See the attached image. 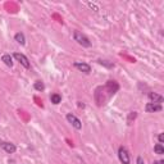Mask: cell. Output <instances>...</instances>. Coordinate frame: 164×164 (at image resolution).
<instances>
[{
	"label": "cell",
	"mask_w": 164,
	"mask_h": 164,
	"mask_svg": "<svg viewBox=\"0 0 164 164\" xmlns=\"http://www.w3.org/2000/svg\"><path fill=\"white\" fill-rule=\"evenodd\" d=\"M73 38H74V41L78 45H81L82 47H91V41L89 40V37L85 36L82 32L74 31L73 32Z\"/></svg>",
	"instance_id": "obj_1"
},
{
	"label": "cell",
	"mask_w": 164,
	"mask_h": 164,
	"mask_svg": "<svg viewBox=\"0 0 164 164\" xmlns=\"http://www.w3.org/2000/svg\"><path fill=\"white\" fill-rule=\"evenodd\" d=\"M118 159L122 164H131V158H130L128 150L124 146H119V149H118Z\"/></svg>",
	"instance_id": "obj_2"
},
{
	"label": "cell",
	"mask_w": 164,
	"mask_h": 164,
	"mask_svg": "<svg viewBox=\"0 0 164 164\" xmlns=\"http://www.w3.org/2000/svg\"><path fill=\"white\" fill-rule=\"evenodd\" d=\"M13 58H14L17 62L21 63V65H23L26 69H28V68L31 67L30 60H28V58H27L24 54H22V53H14V54H13Z\"/></svg>",
	"instance_id": "obj_3"
},
{
	"label": "cell",
	"mask_w": 164,
	"mask_h": 164,
	"mask_svg": "<svg viewBox=\"0 0 164 164\" xmlns=\"http://www.w3.org/2000/svg\"><path fill=\"white\" fill-rule=\"evenodd\" d=\"M65 118H67V121H68V122L72 124V126H73L76 130H78V131H80V130L82 128V122L80 121V118H77L74 114L68 113V114L65 115Z\"/></svg>",
	"instance_id": "obj_4"
},
{
	"label": "cell",
	"mask_w": 164,
	"mask_h": 164,
	"mask_svg": "<svg viewBox=\"0 0 164 164\" xmlns=\"http://www.w3.org/2000/svg\"><path fill=\"white\" fill-rule=\"evenodd\" d=\"M73 67L78 69L80 72H83L86 74H89L91 72V65L87 64V63H85V62H74L73 63Z\"/></svg>",
	"instance_id": "obj_5"
},
{
	"label": "cell",
	"mask_w": 164,
	"mask_h": 164,
	"mask_svg": "<svg viewBox=\"0 0 164 164\" xmlns=\"http://www.w3.org/2000/svg\"><path fill=\"white\" fill-rule=\"evenodd\" d=\"M0 148H2V149H3L5 153H8V154H14L16 150H17V148H16L14 144L7 142V141H0Z\"/></svg>",
	"instance_id": "obj_6"
},
{
	"label": "cell",
	"mask_w": 164,
	"mask_h": 164,
	"mask_svg": "<svg viewBox=\"0 0 164 164\" xmlns=\"http://www.w3.org/2000/svg\"><path fill=\"white\" fill-rule=\"evenodd\" d=\"M163 107L160 104H155V103H148L145 105V112L146 113H157V112H162Z\"/></svg>",
	"instance_id": "obj_7"
},
{
	"label": "cell",
	"mask_w": 164,
	"mask_h": 164,
	"mask_svg": "<svg viewBox=\"0 0 164 164\" xmlns=\"http://www.w3.org/2000/svg\"><path fill=\"white\" fill-rule=\"evenodd\" d=\"M148 98H149L150 103H155V104H160V105L164 101V98L160 94H158V92H149Z\"/></svg>",
	"instance_id": "obj_8"
},
{
	"label": "cell",
	"mask_w": 164,
	"mask_h": 164,
	"mask_svg": "<svg viewBox=\"0 0 164 164\" xmlns=\"http://www.w3.org/2000/svg\"><path fill=\"white\" fill-rule=\"evenodd\" d=\"M105 89L108 90V92H109L110 95H114L115 92L118 91L119 85L115 82V81H108V82H107V86H105Z\"/></svg>",
	"instance_id": "obj_9"
},
{
	"label": "cell",
	"mask_w": 164,
	"mask_h": 164,
	"mask_svg": "<svg viewBox=\"0 0 164 164\" xmlns=\"http://www.w3.org/2000/svg\"><path fill=\"white\" fill-rule=\"evenodd\" d=\"M14 40L19 44V45H26V36H24V33L23 32H17L16 35H14Z\"/></svg>",
	"instance_id": "obj_10"
},
{
	"label": "cell",
	"mask_w": 164,
	"mask_h": 164,
	"mask_svg": "<svg viewBox=\"0 0 164 164\" xmlns=\"http://www.w3.org/2000/svg\"><path fill=\"white\" fill-rule=\"evenodd\" d=\"M2 62H4V64L5 65H8V67H13V56L11 55V54H4L3 56H2Z\"/></svg>",
	"instance_id": "obj_11"
},
{
	"label": "cell",
	"mask_w": 164,
	"mask_h": 164,
	"mask_svg": "<svg viewBox=\"0 0 164 164\" xmlns=\"http://www.w3.org/2000/svg\"><path fill=\"white\" fill-rule=\"evenodd\" d=\"M50 101L54 104V105H58V104H60L62 103V96L59 94H51L50 95Z\"/></svg>",
	"instance_id": "obj_12"
},
{
	"label": "cell",
	"mask_w": 164,
	"mask_h": 164,
	"mask_svg": "<svg viewBox=\"0 0 164 164\" xmlns=\"http://www.w3.org/2000/svg\"><path fill=\"white\" fill-rule=\"evenodd\" d=\"M33 87H35V90L36 91H44L45 90V85H44V82L42 81H36L35 83H33Z\"/></svg>",
	"instance_id": "obj_13"
},
{
	"label": "cell",
	"mask_w": 164,
	"mask_h": 164,
	"mask_svg": "<svg viewBox=\"0 0 164 164\" xmlns=\"http://www.w3.org/2000/svg\"><path fill=\"white\" fill-rule=\"evenodd\" d=\"M154 151H155V154H158V155H163V154H164L163 144H157V145L154 146Z\"/></svg>",
	"instance_id": "obj_14"
},
{
	"label": "cell",
	"mask_w": 164,
	"mask_h": 164,
	"mask_svg": "<svg viewBox=\"0 0 164 164\" xmlns=\"http://www.w3.org/2000/svg\"><path fill=\"white\" fill-rule=\"evenodd\" d=\"M98 63L99 64H101V65H104V67H107V68H114V63H112V62H109V60H98Z\"/></svg>",
	"instance_id": "obj_15"
},
{
	"label": "cell",
	"mask_w": 164,
	"mask_h": 164,
	"mask_svg": "<svg viewBox=\"0 0 164 164\" xmlns=\"http://www.w3.org/2000/svg\"><path fill=\"white\" fill-rule=\"evenodd\" d=\"M136 163H137V164H145V160H144V158H142L141 155H139L137 159H136Z\"/></svg>",
	"instance_id": "obj_16"
},
{
	"label": "cell",
	"mask_w": 164,
	"mask_h": 164,
	"mask_svg": "<svg viewBox=\"0 0 164 164\" xmlns=\"http://www.w3.org/2000/svg\"><path fill=\"white\" fill-rule=\"evenodd\" d=\"M158 140H159V144H164V133L158 135Z\"/></svg>",
	"instance_id": "obj_17"
},
{
	"label": "cell",
	"mask_w": 164,
	"mask_h": 164,
	"mask_svg": "<svg viewBox=\"0 0 164 164\" xmlns=\"http://www.w3.org/2000/svg\"><path fill=\"white\" fill-rule=\"evenodd\" d=\"M154 164H164V160H158V162H154Z\"/></svg>",
	"instance_id": "obj_18"
}]
</instances>
